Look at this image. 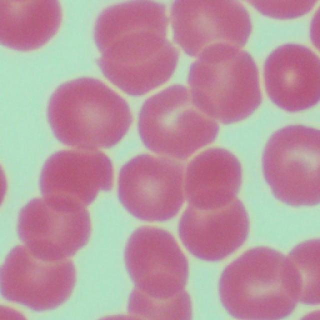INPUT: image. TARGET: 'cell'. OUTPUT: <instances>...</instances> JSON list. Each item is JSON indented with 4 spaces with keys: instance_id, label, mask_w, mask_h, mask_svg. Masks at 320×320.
Returning a JSON list of instances; mask_svg holds the SVG:
<instances>
[{
    "instance_id": "obj_1",
    "label": "cell",
    "mask_w": 320,
    "mask_h": 320,
    "mask_svg": "<svg viewBox=\"0 0 320 320\" xmlns=\"http://www.w3.org/2000/svg\"><path fill=\"white\" fill-rule=\"evenodd\" d=\"M165 6L154 1H127L110 6L94 27L98 60L104 75L132 96L144 94L172 75L178 52L167 37Z\"/></svg>"
},
{
    "instance_id": "obj_2",
    "label": "cell",
    "mask_w": 320,
    "mask_h": 320,
    "mask_svg": "<svg viewBox=\"0 0 320 320\" xmlns=\"http://www.w3.org/2000/svg\"><path fill=\"white\" fill-rule=\"evenodd\" d=\"M47 117L60 142L90 150L114 146L132 122L126 102L101 80L86 77L64 82L54 91Z\"/></svg>"
},
{
    "instance_id": "obj_3",
    "label": "cell",
    "mask_w": 320,
    "mask_h": 320,
    "mask_svg": "<svg viewBox=\"0 0 320 320\" xmlns=\"http://www.w3.org/2000/svg\"><path fill=\"white\" fill-rule=\"evenodd\" d=\"M218 290L225 310L240 319L284 318L298 302L291 262L268 247L252 248L230 264L221 274Z\"/></svg>"
},
{
    "instance_id": "obj_4",
    "label": "cell",
    "mask_w": 320,
    "mask_h": 320,
    "mask_svg": "<svg viewBox=\"0 0 320 320\" xmlns=\"http://www.w3.org/2000/svg\"><path fill=\"white\" fill-rule=\"evenodd\" d=\"M190 66L188 83L192 102L202 113L224 124L244 120L262 96L256 64L247 52L218 44L204 50Z\"/></svg>"
},
{
    "instance_id": "obj_5",
    "label": "cell",
    "mask_w": 320,
    "mask_h": 320,
    "mask_svg": "<svg viewBox=\"0 0 320 320\" xmlns=\"http://www.w3.org/2000/svg\"><path fill=\"white\" fill-rule=\"evenodd\" d=\"M138 128L150 150L184 160L212 142L219 126L196 106L186 88L174 85L146 100L140 112Z\"/></svg>"
},
{
    "instance_id": "obj_6",
    "label": "cell",
    "mask_w": 320,
    "mask_h": 320,
    "mask_svg": "<svg viewBox=\"0 0 320 320\" xmlns=\"http://www.w3.org/2000/svg\"><path fill=\"white\" fill-rule=\"evenodd\" d=\"M262 162L265 180L278 200L295 207L319 204V130L302 125L279 129L268 140Z\"/></svg>"
},
{
    "instance_id": "obj_7",
    "label": "cell",
    "mask_w": 320,
    "mask_h": 320,
    "mask_svg": "<svg viewBox=\"0 0 320 320\" xmlns=\"http://www.w3.org/2000/svg\"><path fill=\"white\" fill-rule=\"evenodd\" d=\"M86 207L72 200L32 198L20 210L18 237L32 253L41 259L68 258L90 239V219Z\"/></svg>"
},
{
    "instance_id": "obj_8",
    "label": "cell",
    "mask_w": 320,
    "mask_h": 320,
    "mask_svg": "<svg viewBox=\"0 0 320 320\" xmlns=\"http://www.w3.org/2000/svg\"><path fill=\"white\" fill-rule=\"evenodd\" d=\"M184 168L176 159L142 154L120 169L118 199L134 216L143 220H170L184 201Z\"/></svg>"
},
{
    "instance_id": "obj_9",
    "label": "cell",
    "mask_w": 320,
    "mask_h": 320,
    "mask_svg": "<svg viewBox=\"0 0 320 320\" xmlns=\"http://www.w3.org/2000/svg\"><path fill=\"white\" fill-rule=\"evenodd\" d=\"M75 282V268L70 259L46 260L24 246L14 248L1 268L2 296L36 312L62 304L70 296Z\"/></svg>"
},
{
    "instance_id": "obj_10",
    "label": "cell",
    "mask_w": 320,
    "mask_h": 320,
    "mask_svg": "<svg viewBox=\"0 0 320 320\" xmlns=\"http://www.w3.org/2000/svg\"><path fill=\"white\" fill-rule=\"evenodd\" d=\"M124 260L135 288L148 296L165 300L184 290L188 261L166 230L150 226L136 230L128 240Z\"/></svg>"
},
{
    "instance_id": "obj_11",
    "label": "cell",
    "mask_w": 320,
    "mask_h": 320,
    "mask_svg": "<svg viewBox=\"0 0 320 320\" xmlns=\"http://www.w3.org/2000/svg\"><path fill=\"white\" fill-rule=\"evenodd\" d=\"M171 20L176 42L186 54L196 56L218 44L241 48L252 30L248 10L233 0H176Z\"/></svg>"
},
{
    "instance_id": "obj_12",
    "label": "cell",
    "mask_w": 320,
    "mask_h": 320,
    "mask_svg": "<svg viewBox=\"0 0 320 320\" xmlns=\"http://www.w3.org/2000/svg\"><path fill=\"white\" fill-rule=\"evenodd\" d=\"M113 167L110 158L96 150H64L45 161L40 178L43 197L68 198L87 206L100 191L111 190Z\"/></svg>"
},
{
    "instance_id": "obj_13",
    "label": "cell",
    "mask_w": 320,
    "mask_h": 320,
    "mask_svg": "<svg viewBox=\"0 0 320 320\" xmlns=\"http://www.w3.org/2000/svg\"><path fill=\"white\" fill-rule=\"evenodd\" d=\"M248 232V212L236 198L212 209L188 206L178 224L180 238L188 250L206 261L220 260L231 254L244 242Z\"/></svg>"
},
{
    "instance_id": "obj_14",
    "label": "cell",
    "mask_w": 320,
    "mask_h": 320,
    "mask_svg": "<svg viewBox=\"0 0 320 320\" xmlns=\"http://www.w3.org/2000/svg\"><path fill=\"white\" fill-rule=\"evenodd\" d=\"M264 78L268 97L285 110H304L320 100V59L306 46L287 44L274 48L265 60Z\"/></svg>"
},
{
    "instance_id": "obj_15",
    "label": "cell",
    "mask_w": 320,
    "mask_h": 320,
    "mask_svg": "<svg viewBox=\"0 0 320 320\" xmlns=\"http://www.w3.org/2000/svg\"><path fill=\"white\" fill-rule=\"evenodd\" d=\"M242 180L241 164L233 154L224 148H208L186 167L184 188L188 206L201 210L226 206L236 198Z\"/></svg>"
},
{
    "instance_id": "obj_16",
    "label": "cell",
    "mask_w": 320,
    "mask_h": 320,
    "mask_svg": "<svg viewBox=\"0 0 320 320\" xmlns=\"http://www.w3.org/2000/svg\"><path fill=\"white\" fill-rule=\"evenodd\" d=\"M62 18L56 0H0V42L19 52L40 48L56 34Z\"/></svg>"
},
{
    "instance_id": "obj_17",
    "label": "cell",
    "mask_w": 320,
    "mask_h": 320,
    "mask_svg": "<svg viewBox=\"0 0 320 320\" xmlns=\"http://www.w3.org/2000/svg\"><path fill=\"white\" fill-rule=\"evenodd\" d=\"M319 239L302 242L287 256L296 271L298 286V302L315 305L320 303Z\"/></svg>"
},
{
    "instance_id": "obj_18",
    "label": "cell",
    "mask_w": 320,
    "mask_h": 320,
    "mask_svg": "<svg viewBox=\"0 0 320 320\" xmlns=\"http://www.w3.org/2000/svg\"><path fill=\"white\" fill-rule=\"evenodd\" d=\"M128 311L138 318L188 320L192 316L190 297L185 290L170 298L156 299L134 288L130 294Z\"/></svg>"
},
{
    "instance_id": "obj_19",
    "label": "cell",
    "mask_w": 320,
    "mask_h": 320,
    "mask_svg": "<svg viewBox=\"0 0 320 320\" xmlns=\"http://www.w3.org/2000/svg\"><path fill=\"white\" fill-rule=\"evenodd\" d=\"M316 2V0L250 2L264 14L279 18H292L304 14L312 8Z\"/></svg>"
}]
</instances>
